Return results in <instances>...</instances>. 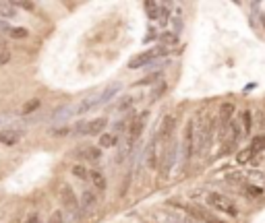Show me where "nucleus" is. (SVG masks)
<instances>
[{
    "label": "nucleus",
    "instance_id": "nucleus-1",
    "mask_svg": "<svg viewBox=\"0 0 265 223\" xmlns=\"http://www.w3.org/2000/svg\"><path fill=\"white\" fill-rule=\"evenodd\" d=\"M207 205L217 209V211H222V213H226L230 217H238V207L224 194H217V192L207 194Z\"/></svg>",
    "mask_w": 265,
    "mask_h": 223
},
{
    "label": "nucleus",
    "instance_id": "nucleus-2",
    "mask_svg": "<svg viewBox=\"0 0 265 223\" xmlns=\"http://www.w3.org/2000/svg\"><path fill=\"white\" fill-rule=\"evenodd\" d=\"M197 153V138H195V120H189L184 126V134H182V155L184 159H191Z\"/></svg>",
    "mask_w": 265,
    "mask_h": 223
},
{
    "label": "nucleus",
    "instance_id": "nucleus-3",
    "mask_svg": "<svg viewBox=\"0 0 265 223\" xmlns=\"http://www.w3.org/2000/svg\"><path fill=\"white\" fill-rule=\"evenodd\" d=\"M166 52H168V48H152V50H145V52H141V54H137V56L131 58V60H129V68H141V66L149 64L152 60H156V58L164 56Z\"/></svg>",
    "mask_w": 265,
    "mask_h": 223
},
{
    "label": "nucleus",
    "instance_id": "nucleus-4",
    "mask_svg": "<svg viewBox=\"0 0 265 223\" xmlns=\"http://www.w3.org/2000/svg\"><path fill=\"white\" fill-rule=\"evenodd\" d=\"M174 159H176V143H174V138H172V140H168V143H164L162 157H159V166H162V176L164 178L170 174L172 166H174Z\"/></svg>",
    "mask_w": 265,
    "mask_h": 223
},
{
    "label": "nucleus",
    "instance_id": "nucleus-5",
    "mask_svg": "<svg viewBox=\"0 0 265 223\" xmlns=\"http://www.w3.org/2000/svg\"><path fill=\"white\" fill-rule=\"evenodd\" d=\"M60 203L66 207V211H77V207L81 205V201L77 198V194L73 192V188L68 184L60 186Z\"/></svg>",
    "mask_w": 265,
    "mask_h": 223
},
{
    "label": "nucleus",
    "instance_id": "nucleus-6",
    "mask_svg": "<svg viewBox=\"0 0 265 223\" xmlns=\"http://www.w3.org/2000/svg\"><path fill=\"white\" fill-rule=\"evenodd\" d=\"M77 159H83V161H98L102 157V149L96 147V145H83V147H79L75 149V153H73Z\"/></svg>",
    "mask_w": 265,
    "mask_h": 223
},
{
    "label": "nucleus",
    "instance_id": "nucleus-7",
    "mask_svg": "<svg viewBox=\"0 0 265 223\" xmlns=\"http://www.w3.org/2000/svg\"><path fill=\"white\" fill-rule=\"evenodd\" d=\"M147 114L149 112H141L137 118L131 122V126H129V145H133L137 138L141 136V133H143V128H145V120H147Z\"/></svg>",
    "mask_w": 265,
    "mask_h": 223
},
{
    "label": "nucleus",
    "instance_id": "nucleus-8",
    "mask_svg": "<svg viewBox=\"0 0 265 223\" xmlns=\"http://www.w3.org/2000/svg\"><path fill=\"white\" fill-rule=\"evenodd\" d=\"M106 124H108L106 118H96V120H91V122L79 124L77 126V133H81V134H100L104 128H106Z\"/></svg>",
    "mask_w": 265,
    "mask_h": 223
},
{
    "label": "nucleus",
    "instance_id": "nucleus-9",
    "mask_svg": "<svg viewBox=\"0 0 265 223\" xmlns=\"http://www.w3.org/2000/svg\"><path fill=\"white\" fill-rule=\"evenodd\" d=\"M187 213H191V217L199 219V221H203V223H224L222 219H217L215 215L210 213V211H205L203 207H197V205L187 207Z\"/></svg>",
    "mask_w": 265,
    "mask_h": 223
},
{
    "label": "nucleus",
    "instance_id": "nucleus-10",
    "mask_svg": "<svg viewBox=\"0 0 265 223\" xmlns=\"http://www.w3.org/2000/svg\"><path fill=\"white\" fill-rule=\"evenodd\" d=\"M174 126H176V120L174 116H166L162 120V126H159V143H168L172 140V134H174Z\"/></svg>",
    "mask_w": 265,
    "mask_h": 223
},
{
    "label": "nucleus",
    "instance_id": "nucleus-11",
    "mask_svg": "<svg viewBox=\"0 0 265 223\" xmlns=\"http://www.w3.org/2000/svg\"><path fill=\"white\" fill-rule=\"evenodd\" d=\"M234 112H236V108H234L232 101L222 103V108H220V124H222V128H228L230 126V120H232Z\"/></svg>",
    "mask_w": 265,
    "mask_h": 223
},
{
    "label": "nucleus",
    "instance_id": "nucleus-12",
    "mask_svg": "<svg viewBox=\"0 0 265 223\" xmlns=\"http://www.w3.org/2000/svg\"><path fill=\"white\" fill-rule=\"evenodd\" d=\"M17 140H19L17 131H10V128H2V131H0V145L13 147V145H17Z\"/></svg>",
    "mask_w": 265,
    "mask_h": 223
},
{
    "label": "nucleus",
    "instance_id": "nucleus-13",
    "mask_svg": "<svg viewBox=\"0 0 265 223\" xmlns=\"http://www.w3.org/2000/svg\"><path fill=\"white\" fill-rule=\"evenodd\" d=\"M89 180L94 182V186H96L98 190H102V192L106 190V186H108V184H106V178H104V174H100L98 170H91V172H89Z\"/></svg>",
    "mask_w": 265,
    "mask_h": 223
},
{
    "label": "nucleus",
    "instance_id": "nucleus-14",
    "mask_svg": "<svg viewBox=\"0 0 265 223\" xmlns=\"http://www.w3.org/2000/svg\"><path fill=\"white\" fill-rule=\"evenodd\" d=\"M158 143L159 140L158 138H154V143H152V147H149V153H147V166L149 168H158V163H159V159H158Z\"/></svg>",
    "mask_w": 265,
    "mask_h": 223
},
{
    "label": "nucleus",
    "instance_id": "nucleus-15",
    "mask_svg": "<svg viewBox=\"0 0 265 223\" xmlns=\"http://www.w3.org/2000/svg\"><path fill=\"white\" fill-rule=\"evenodd\" d=\"M81 207L83 209H91V207H96L98 205V196H96V192H91V190H85L83 194H81Z\"/></svg>",
    "mask_w": 265,
    "mask_h": 223
},
{
    "label": "nucleus",
    "instance_id": "nucleus-16",
    "mask_svg": "<svg viewBox=\"0 0 265 223\" xmlns=\"http://www.w3.org/2000/svg\"><path fill=\"white\" fill-rule=\"evenodd\" d=\"M0 17H4V19L17 17V4H13V2H0Z\"/></svg>",
    "mask_w": 265,
    "mask_h": 223
},
{
    "label": "nucleus",
    "instance_id": "nucleus-17",
    "mask_svg": "<svg viewBox=\"0 0 265 223\" xmlns=\"http://www.w3.org/2000/svg\"><path fill=\"white\" fill-rule=\"evenodd\" d=\"M110 147H116V134L102 133L100 134V149H110Z\"/></svg>",
    "mask_w": 265,
    "mask_h": 223
},
{
    "label": "nucleus",
    "instance_id": "nucleus-18",
    "mask_svg": "<svg viewBox=\"0 0 265 223\" xmlns=\"http://www.w3.org/2000/svg\"><path fill=\"white\" fill-rule=\"evenodd\" d=\"M120 91V85H110L106 91L102 93V95H98V103L102 105V103H106V101H110L114 95H116V93Z\"/></svg>",
    "mask_w": 265,
    "mask_h": 223
},
{
    "label": "nucleus",
    "instance_id": "nucleus-19",
    "mask_svg": "<svg viewBox=\"0 0 265 223\" xmlns=\"http://www.w3.org/2000/svg\"><path fill=\"white\" fill-rule=\"evenodd\" d=\"M145 10H147V17L149 19H158L162 15V4L158 2H145Z\"/></svg>",
    "mask_w": 265,
    "mask_h": 223
},
{
    "label": "nucleus",
    "instance_id": "nucleus-20",
    "mask_svg": "<svg viewBox=\"0 0 265 223\" xmlns=\"http://www.w3.org/2000/svg\"><path fill=\"white\" fill-rule=\"evenodd\" d=\"M240 118H243V131H245V134H251V131H253V116H251V112L249 110L243 112V114H240Z\"/></svg>",
    "mask_w": 265,
    "mask_h": 223
},
{
    "label": "nucleus",
    "instance_id": "nucleus-21",
    "mask_svg": "<svg viewBox=\"0 0 265 223\" xmlns=\"http://www.w3.org/2000/svg\"><path fill=\"white\" fill-rule=\"evenodd\" d=\"M253 155H255V151H253L251 147H249V149H243V151H238L236 161H238V163H249V161L253 159Z\"/></svg>",
    "mask_w": 265,
    "mask_h": 223
},
{
    "label": "nucleus",
    "instance_id": "nucleus-22",
    "mask_svg": "<svg viewBox=\"0 0 265 223\" xmlns=\"http://www.w3.org/2000/svg\"><path fill=\"white\" fill-rule=\"evenodd\" d=\"M38 108H40V99H38V97H36V99H29V101L21 108V114H23V116H27V114H31V112H36Z\"/></svg>",
    "mask_w": 265,
    "mask_h": 223
},
{
    "label": "nucleus",
    "instance_id": "nucleus-23",
    "mask_svg": "<svg viewBox=\"0 0 265 223\" xmlns=\"http://www.w3.org/2000/svg\"><path fill=\"white\" fill-rule=\"evenodd\" d=\"M71 172H73V176H77L79 180H87V178H89V172L81 166V163H77V166H73V170H71Z\"/></svg>",
    "mask_w": 265,
    "mask_h": 223
},
{
    "label": "nucleus",
    "instance_id": "nucleus-24",
    "mask_svg": "<svg viewBox=\"0 0 265 223\" xmlns=\"http://www.w3.org/2000/svg\"><path fill=\"white\" fill-rule=\"evenodd\" d=\"M8 35H10V38H15V40H23V38H27V35H29V31L25 27H13L8 31Z\"/></svg>",
    "mask_w": 265,
    "mask_h": 223
},
{
    "label": "nucleus",
    "instance_id": "nucleus-25",
    "mask_svg": "<svg viewBox=\"0 0 265 223\" xmlns=\"http://www.w3.org/2000/svg\"><path fill=\"white\" fill-rule=\"evenodd\" d=\"M251 149L255 151V153H257V151H261V149H265V134H261V136H257L255 140H253Z\"/></svg>",
    "mask_w": 265,
    "mask_h": 223
},
{
    "label": "nucleus",
    "instance_id": "nucleus-26",
    "mask_svg": "<svg viewBox=\"0 0 265 223\" xmlns=\"http://www.w3.org/2000/svg\"><path fill=\"white\" fill-rule=\"evenodd\" d=\"M48 223H64V215H62V211H54V213L50 215Z\"/></svg>",
    "mask_w": 265,
    "mask_h": 223
},
{
    "label": "nucleus",
    "instance_id": "nucleus-27",
    "mask_svg": "<svg viewBox=\"0 0 265 223\" xmlns=\"http://www.w3.org/2000/svg\"><path fill=\"white\" fill-rule=\"evenodd\" d=\"M8 60H10V52L8 50H0V66L8 64Z\"/></svg>",
    "mask_w": 265,
    "mask_h": 223
},
{
    "label": "nucleus",
    "instance_id": "nucleus-28",
    "mask_svg": "<svg viewBox=\"0 0 265 223\" xmlns=\"http://www.w3.org/2000/svg\"><path fill=\"white\" fill-rule=\"evenodd\" d=\"M159 77H162L159 73H158V75H152V77H145L139 85H152V83H156V79H159Z\"/></svg>",
    "mask_w": 265,
    "mask_h": 223
},
{
    "label": "nucleus",
    "instance_id": "nucleus-29",
    "mask_svg": "<svg viewBox=\"0 0 265 223\" xmlns=\"http://www.w3.org/2000/svg\"><path fill=\"white\" fill-rule=\"evenodd\" d=\"M247 192H249L251 196H261V194H263V190L259 188V186H249Z\"/></svg>",
    "mask_w": 265,
    "mask_h": 223
},
{
    "label": "nucleus",
    "instance_id": "nucleus-30",
    "mask_svg": "<svg viewBox=\"0 0 265 223\" xmlns=\"http://www.w3.org/2000/svg\"><path fill=\"white\" fill-rule=\"evenodd\" d=\"M162 42H166V44H176V35L164 33V35H162Z\"/></svg>",
    "mask_w": 265,
    "mask_h": 223
},
{
    "label": "nucleus",
    "instance_id": "nucleus-31",
    "mask_svg": "<svg viewBox=\"0 0 265 223\" xmlns=\"http://www.w3.org/2000/svg\"><path fill=\"white\" fill-rule=\"evenodd\" d=\"M25 8V10H33V8H36V4H33V2H17V8Z\"/></svg>",
    "mask_w": 265,
    "mask_h": 223
},
{
    "label": "nucleus",
    "instance_id": "nucleus-32",
    "mask_svg": "<svg viewBox=\"0 0 265 223\" xmlns=\"http://www.w3.org/2000/svg\"><path fill=\"white\" fill-rule=\"evenodd\" d=\"M68 131H71V128H56V131H52V134L54 136H62V134H68Z\"/></svg>",
    "mask_w": 265,
    "mask_h": 223
},
{
    "label": "nucleus",
    "instance_id": "nucleus-33",
    "mask_svg": "<svg viewBox=\"0 0 265 223\" xmlns=\"http://www.w3.org/2000/svg\"><path fill=\"white\" fill-rule=\"evenodd\" d=\"M25 223H42V221H40V215H38V213H33V215H29V217L25 219Z\"/></svg>",
    "mask_w": 265,
    "mask_h": 223
},
{
    "label": "nucleus",
    "instance_id": "nucleus-34",
    "mask_svg": "<svg viewBox=\"0 0 265 223\" xmlns=\"http://www.w3.org/2000/svg\"><path fill=\"white\" fill-rule=\"evenodd\" d=\"M10 29H13V27H8V23H4L2 19H0V33H2V31H10Z\"/></svg>",
    "mask_w": 265,
    "mask_h": 223
},
{
    "label": "nucleus",
    "instance_id": "nucleus-35",
    "mask_svg": "<svg viewBox=\"0 0 265 223\" xmlns=\"http://www.w3.org/2000/svg\"><path fill=\"white\" fill-rule=\"evenodd\" d=\"M0 50H6V42H4V38H0Z\"/></svg>",
    "mask_w": 265,
    "mask_h": 223
},
{
    "label": "nucleus",
    "instance_id": "nucleus-36",
    "mask_svg": "<svg viewBox=\"0 0 265 223\" xmlns=\"http://www.w3.org/2000/svg\"><path fill=\"white\" fill-rule=\"evenodd\" d=\"M187 223H203V221H199V219H195V217H189V219H187Z\"/></svg>",
    "mask_w": 265,
    "mask_h": 223
},
{
    "label": "nucleus",
    "instance_id": "nucleus-37",
    "mask_svg": "<svg viewBox=\"0 0 265 223\" xmlns=\"http://www.w3.org/2000/svg\"><path fill=\"white\" fill-rule=\"evenodd\" d=\"M263 25H265V19H263Z\"/></svg>",
    "mask_w": 265,
    "mask_h": 223
}]
</instances>
